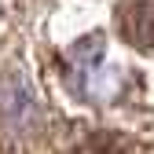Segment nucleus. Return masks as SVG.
<instances>
[{
	"label": "nucleus",
	"mask_w": 154,
	"mask_h": 154,
	"mask_svg": "<svg viewBox=\"0 0 154 154\" xmlns=\"http://www.w3.org/2000/svg\"><path fill=\"white\" fill-rule=\"evenodd\" d=\"M118 26L125 41L154 51V0H125L118 11Z\"/></svg>",
	"instance_id": "obj_1"
}]
</instances>
